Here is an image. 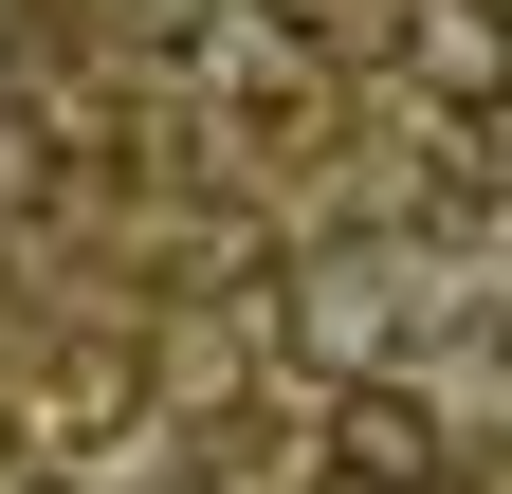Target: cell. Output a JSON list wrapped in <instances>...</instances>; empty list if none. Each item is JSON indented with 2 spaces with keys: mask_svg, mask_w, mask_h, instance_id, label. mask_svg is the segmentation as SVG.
<instances>
[{
  "mask_svg": "<svg viewBox=\"0 0 512 494\" xmlns=\"http://www.w3.org/2000/svg\"><path fill=\"white\" fill-rule=\"evenodd\" d=\"M403 330H439V238H330V257L293 275V348L348 366V385H384Z\"/></svg>",
  "mask_w": 512,
  "mask_h": 494,
  "instance_id": "1",
  "label": "cell"
},
{
  "mask_svg": "<svg viewBox=\"0 0 512 494\" xmlns=\"http://www.w3.org/2000/svg\"><path fill=\"white\" fill-rule=\"evenodd\" d=\"M330 476H366V494H439V476H458V440H439V403L384 366V385H348V440H330Z\"/></svg>",
  "mask_w": 512,
  "mask_h": 494,
  "instance_id": "3",
  "label": "cell"
},
{
  "mask_svg": "<svg viewBox=\"0 0 512 494\" xmlns=\"http://www.w3.org/2000/svg\"><path fill=\"white\" fill-rule=\"evenodd\" d=\"M403 92L421 110H512V0H403Z\"/></svg>",
  "mask_w": 512,
  "mask_h": 494,
  "instance_id": "2",
  "label": "cell"
}]
</instances>
